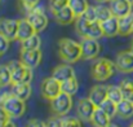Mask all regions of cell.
<instances>
[{
	"instance_id": "d6a6232c",
	"label": "cell",
	"mask_w": 133,
	"mask_h": 127,
	"mask_svg": "<svg viewBox=\"0 0 133 127\" xmlns=\"http://www.w3.org/2000/svg\"><path fill=\"white\" fill-rule=\"evenodd\" d=\"M45 127H63V118H61V116H53L50 118H48V121L45 122Z\"/></svg>"
},
{
	"instance_id": "f546056e",
	"label": "cell",
	"mask_w": 133,
	"mask_h": 127,
	"mask_svg": "<svg viewBox=\"0 0 133 127\" xmlns=\"http://www.w3.org/2000/svg\"><path fill=\"white\" fill-rule=\"evenodd\" d=\"M12 84V71L8 65H0V86Z\"/></svg>"
},
{
	"instance_id": "7bdbcfd3",
	"label": "cell",
	"mask_w": 133,
	"mask_h": 127,
	"mask_svg": "<svg viewBox=\"0 0 133 127\" xmlns=\"http://www.w3.org/2000/svg\"><path fill=\"white\" fill-rule=\"evenodd\" d=\"M131 51L133 52V40H132V43H131Z\"/></svg>"
},
{
	"instance_id": "44dd1931",
	"label": "cell",
	"mask_w": 133,
	"mask_h": 127,
	"mask_svg": "<svg viewBox=\"0 0 133 127\" xmlns=\"http://www.w3.org/2000/svg\"><path fill=\"white\" fill-rule=\"evenodd\" d=\"M133 34V13L119 18V35L127 37Z\"/></svg>"
},
{
	"instance_id": "7c38bea8",
	"label": "cell",
	"mask_w": 133,
	"mask_h": 127,
	"mask_svg": "<svg viewBox=\"0 0 133 127\" xmlns=\"http://www.w3.org/2000/svg\"><path fill=\"white\" fill-rule=\"evenodd\" d=\"M96 105L93 104V101L90 99H82L79 100L78 102V106H76V110H78V116L80 117L82 121H87L90 122L92 117H93V113L96 110Z\"/></svg>"
},
{
	"instance_id": "7402d4cb",
	"label": "cell",
	"mask_w": 133,
	"mask_h": 127,
	"mask_svg": "<svg viewBox=\"0 0 133 127\" xmlns=\"http://www.w3.org/2000/svg\"><path fill=\"white\" fill-rule=\"evenodd\" d=\"M118 116L127 119L131 118L133 116V102L129 100L123 99L119 104H118Z\"/></svg>"
},
{
	"instance_id": "277c9868",
	"label": "cell",
	"mask_w": 133,
	"mask_h": 127,
	"mask_svg": "<svg viewBox=\"0 0 133 127\" xmlns=\"http://www.w3.org/2000/svg\"><path fill=\"white\" fill-rule=\"evenodd\" d=\"M8 68L12 71V83H30L32 79V69L25 66L21 60L10 61Z\"/></svg>"
},
{
	"instance_id": "8992f818",
	"label": "cell",
	"mask_w": 133,
	"mask_h": 127,
	"mask_svg": "<svg viewBox=\"0 0 133 127\" xmlns=\"http://www.w3.org/2000/svg\"><path fill=\"white\" fill-rule=\"evenodd\" d=\"M62 92V86L58 79H56L54 77H49L45 78L42 83V95L46 100H53L54 97H57L59 93Z\"/></svg>"
},
{
	"instance_id": "f1b7e54d",
	"label": "cell",
	"mask_w": 133,
	"mask_h": 127,
	"mask_svg": "<svg viewBox=\"0 0 133 127\" xmlns=\"http://www.w3.org/2000/svg\"><path fill=\"white\" fill-rule=\"evenodd\" d=\"M119 86L122 88L124 99L133 102V81H131V79H123Z\"/></svg>"
},
{
	"instance_id": "f35d334b",
	"label": "cell",
	"mask_w": 133,
	"mask_h": 127,
	"mask_svg": "<svg viewBox=\"0 0 133 127\" xmlns=\"http://www.w3.org/2000/svg\"><path fill=\"white\" fill-rule=\"evenodd\" d=\"M26 127H45V122L40 119H30Z\"/></svg>"
},
{
	"instance_id": "ffe728a7",
	"label": "cell",
	"mask_w": 133,
	"mask_h": 127,
	"mask_svg": "<svg viewBox=\"0 0 133 127\" xmlns=\"http://www.w3.org/2000/svg\"><path fill=\"white\" fill-rule=\"evenodd\" d=\"M10 92L18 99L26 101L31 96V87H30V83H12Z\"/></svg>"
},
{
	"instance_id": "cb8c5ba5",
	"label": "cell",
	"mask_w": 133,
	"mask_h": 127,
	"mask_svg": "<svg viewBox=\"0 0 133 127\" xmlns=\"http://www.w3.org/2000/svg\"><path fill=\"white\" fill-rule=\"evenodd\" d=\"M69 7L72 9L76 17H80L88 9L89 4L88 0H69Z\"/></svg>"
},
{
	"instance_id": "4316f807",
	"label": "cell",
	"mask_w": 133,
	"mask_h": 127,
	"mask_svg": "<svg viewBox=\"0 0 133 127\" xmlns=\"http://www.w3.org/2000/svg\"><path fill=\"white\" fill-rule=\"evenodd\" d=\"M107 99H110L111 101L119 104V102L124 99L120 86H115V84L109 86V89H107Z\"/></svg>"
},
{
	"instance_id": "e575fe53",
	"label": "cell",
	"mask_w": 133,
	"mask_h": 127,
	"mask_svg": "<svg viewBox=\"0 0 133 127\" xmlns=\"http://www.w3.org/2000/svg\"><path fill=\"white\" fill-rule=\"evenodd\" d=\"M63 127H82V122L79 118L67 117V118H63Z\"/></svg>"
},
{
	"instance_id": "ac0fdd59",
	"label": "cell",
	"mask_w": 133,
	"mask_h": 127,
	"mask_svg": "<svg viewBox=\"0 0 133 127\" xmlns=\"http://www.w3.org/2000/svg\"><path fill=\"white\" fill-rule=\"evenodd\" d=\"M53 16H54V20L58 23H61V25H70V23L75 22V20H76L75 13L72 12V9L69 5L65 7V8H62L61 10H58Z\"/></svg>"
},
{
	"instance_id": "30bf717a",
	"label": "cell",
	"mask_w": 133,
	"mask_h": 127,
	"mask_svg": "<svg viewBox=\"0 0 133 127\" xmlns=\"http://www.w3.org/2000/svg\"><path fill=\"white\" fill-rule=\"evenodd\" d=\"M82 44V52H83V58L84 60H92L96 58L101 51V45L97 39L92 38H83L80 42Z\"/></svg>"
},
{
	"instance_id": "60d3db41",
	"label": "cell",
	"mask_w": 133,
	"mask_h": 127,
	"mask_svg": "<svg viewBox=\"0 0 133 127\" xmlns=\"http://www.w3.org/2000/svg\"><path fill=\"white\" fill-rule=\"evenodd\" d=\"M96 1H98V3H106V1H110V0H96Z\"/></svg>"
},
{
	"instance_id": "4dcf8cb0",
	"label": "cell",
	"mask_w": 133,
	"mask_h": 127,
	"mask_svg": "<svg viewBox=\"0 0 133 127\" xmlns=\"http://www.w3.org/2000/svg\"><path fill=\"white\" fill-rule=\"evenodd\" d=\"M96 12H97V20H98L99 22L106 21V20H109L110 17H112V12H111L110 7H105V5H102V4L96 5Z\"/></svg>"
},
{
	"instance_id": "8fae6325",
	"label": "cell",
	"mask_w": 133,
	"mask_h": 127,
	"mask_svg": "<svg viewBox=\"0 0 133 127\" xmlns=\"http://www.w3.org/2000/svg\"><path fill=\"white\" fill-rule=\"evenodd\" d=\"M0 33L6 37L10 42L17 40V34H18V20H12V18H3L0 20Z\"/></svg>"
},
{
	"instance_id": "bcb514c9",
	"label": "cell",
	"mask_w": 133,
	"mask_h": 127,
	"mask_svg": "<svg viewBox=\"0 0 133 127\" xmlns=\"http://www.w3.org/2000/svg\"><path fill=\"white\" fill-rule=\"evenodd\" d=\"M132 125H133V123H132Z\"/></svg>"
},
{
	"instance_id": "74e56055",
	"label": "cell",
	"mask_w": 133,
	"mask_h": 127,
	"mask_svg": "<svg viewBox=\"0 0 133 127\" xmlns=\"http://www.w3.org/2000/svg\"><path fill=\"white\" fill-rule=\"evenodd\" d=\"M10 119V116L8 114V112L3 108V105H0V125L5 123L6 121Z\"/></svg>"
},
{
	"instance_id": "4fadbf2b",
	"label": "cell",
	"mask_w": 133,
	"mask_h": 127,
	"mask_svg": "<svg viewBox=\"0 0 133 127\" xmlns=\"http://www.w3.org/2000/svg\"><path fill=\"white\" fill-rule=\"evenodd\" d=\"M110 9L112 12V16L122 18L132 13V4L128 0H110Z\"/></svg>"
},
{
	"instance_id": "7a4b0ae2",
	"label": "cell",
	"mask_w": 133,
	"mask_h": 127,
	"mask_svg": "<svg viewBox=\"0 0 133 127\" xmlns=\"http://www.w3.org/2000/svg\"><path fill=\"white\" fill-rule=\"evenodd\" d=\"M0 105H3L10 118H19L26 112L25 101L14 96L12 92H4L0 95Z\"/></svg>"
},
{
	"instance_id": "d590c367",
	"label": "cell",
	"mask_w": 133,
	"mask_h": 127,
	"mask_svg": "<svg viewBox=\"0 0 133 127\" xmlns=\"http://www.w3.org/2000/svg\"><path fill=\"white\" fill-rule=\"evenodd\" d=\"M9 45H10V40L0 33V56L9 49Z\"/></svg>"
},
{
	"instance_id": "5b68a950",
	"label": "cell",
	"mask_w": 133,
	"mask_h": 127,
	"mask_svg": "<svg viewBox=\"0 0 133 127\" xmlns=\"http://www.w3.org/2000/svg\"><path fill=\"white\" fill-rule=\"evenodd\" d=\"M72 108V96L61 92L57 97L50 100V109L57 116H66Z\"/></svg>"
},
{
	"instance_id": "e0dca14e",
	"label": "cell",
	"mask_w": 133,
	"mask_h": 127,
	"mask_svg": "<svg viewBox=\"0 0 133 127\" xmlns=\"http://www.w3.org/2000/svg\"><path fill=\"white\" fill-rule=\"evenodd\" d=\"M101 27H102V31H103L105 37L112 38V37L119 34V18L112 16L109 20L102 21L101 22Z\"/></svg>"
},
{
	"instance_id": "9a60e30c",
	"label": "cell",
	"mask_w": 133,
	"mask_h": 127,
	"mask_svg": "<svg viewBox=\"0 0 133 127\" xmlns=\"http://www.w3.org/2000/svg\"><path fill=\"white\" fill-rule=\"evenodd\" d=\"M107 89H109V86L96 84L94 87H92L88 97L93 101L96 106H99L107 99Z\"/></svg>"
},
{
	"instance_id": "9c48e42d",
	"label": "cell",
	"mask_w": 133,
	"mask_h": 127,
	"mask_svg": "<svg viewBox=\"0 0 133 127\" xmlns=\"http://www.w3.org/2000/svg\"><path fill=\"white\" fill-rule=\"evenodd\" d=\"M116 69L122 73H132L133 71V52L129 51H122L116 55L115 60Z\"/></svg>"
},
{
	"instance_id": "3957f363",
	"label": "cell",
	"mask_w": 133,
	"mask_h": 127,
	"mask_svg": "<svg viewBox=\"0 0 133 127\" xmlns=\"http://www.w3.org/2000/svg\"><path fill=\"white\" fill-rule=\"evenodd\" d=\"M116 65L109 58H98L92 65V77L98 82L107 81L116 71Z\"/></svg>"
},
{
	"instance_id": "d6986e66",
	"label": "cell",
	"mask_w": 133,
	"mask_h": 127,
	"mask_svg": "<svg viewBox=\"0 0 133 127\" xmlns=\"http://www.w3.org/2000/svg\"><path fill=\"white\" fill-rule=\"evenodd\" d=\"M110 121L111 118L107 116V113L105 110H102L99 106L96 108L94 113H93V117L90 119L92 125L94 127H107L110 125Z\"/></svg>"
},
{
	"instance_id": "ee69618b",
	"label": "cell",
	"mask_w": 133,
	"mask_h": 127,
	"mask_svg": "<svg viewBox=\"0 0 133 127\" xmlns=\"http://www.w3.org/2000/svg\"><path fill=\"white\" fill-rule=\"evenodd\" d=\"M128 1H129V3H131V4L133 5V0H128Z\"/></svg>"
},
{
	"instance_id": "2e32d148",
	"label": "cell",
	"mask_w": 133,
	"mask_h": 127,
	"mask_svg": "<svg viewBox=\"0 0 133 127\" xmlns=\"http://www.w3.org/2000/svg\"><path fill=\"white\" fill-rule=\"evenodd\" d=\"M34 34H36V30L34 29V26L30 23V21L27 18H22L18 20V34H17V40L22 42L30 37H32Z\"/></svg>"
},
{
	"instance_id": "ab89813d",
	"label": "cell",
	"mask_w": 133,
	"mask_h": 127,
	"mask_svg": "<svg viewBox=\"0 0 133 127\" xmlns=\"http://www.w3.org/2000/svg\"><path fill=\"white\" fill-rule=\"evenodd\" d=\"M0 127H16V125L9 119V121H6L5 123H3V125H0Z\"/></svg>"
},
{
	"instance_id": "8d00e7d4",
	"label": "cell",
	"mask_w": 133,
	"mask_h": 127,
	"mask_svg": "<svg viewBox=\"0 0 133 127\" xmlns=\"http://www.w3.org/2000/svg\"><path fill=\"white\" fill-rule=\"evenodd\" d=\"M19 3H21V5L29 12V10L34 9V8L38 5L39 0H19Z\"/></svg>"
},
{
	"instance_id": "52a82bcc",
	"label": "cell",
	"mask_w": 133,
	"mask_h": 127,
	"mask_svg": "<svg viewBox=\"0 0 133 127\" xmlns=\"http://www.w3.org/2000/svg\"><path fill=\"white\" fill-rule=\"evenodd\" d=\"M26 18L30 21V23L34 26V29L36 30V33L43 31L45 27L48 26V17L44 13V10L42 8H34L31 10L27 12Z\"/></svg>"
},
{
	"instance_id": "6da1fadb",
	"label": "cell",
	"mask_w": 133,
	"mask_h": 127,
	"mask_svg": "<svg viewBox=\"0 0 133 127\" xmlns=\"http://www.w3.org/2000/svg\"><path fill=\"white\" fill-rule=\"evenodd\" d=\"M58 55L65 62H76L83 58L82 44L72 39L63 38L58 42Z\"/></svg>"
},
{
	"instance_id": "ba28073f",
	"label": "cell",
	"mask_w": 133,
	"mask_h": 127,
	"mask_svg": "<svg viewBox=\"0 0 133 127\" xmlns=\"http://www.w3.org/2000/svg\"><path fill=\"white\" fill-rule=\"evenodd\" d=\"M42 51L40 49H21L19 53V60L22 61V64L30 69H35L39 66V64L42 62Z\"/></svg>"
},
{
	"instance_id": "836d02e7",
	"label": "cell",
	"mask_w": 133,
	"mask_h": 127,
	"mask_svg": "<svg viewBox=\"0 0 133 127\" xmlns=\"http://www.w3.org/2000/svg\"><path fill=\"white\" fill-rule=\"evenodd\" d=\"M83 17H84L87 21H89V22H96V21H98V20H97V12H96V7H92V5H89L88 9L84 12Z\"/></svg>"
},
{
	"instance_id": "83f0119b",
	"label": "cell",
	"mask_w": 133,
	"mask_h": 127,
	"mask_svg": "<svg viewBox=\"0 0 133 127\" xmlns=\"http://www.w3.org/2000/svg\"><path fill=\"white\" fill-rule=\"evenodd\" d=\"M99 108H101L102 110H105L110 118H114V117L118 114V104L114 102V101H111L110 99H106V100L99 105Z\"/></svg>"
},
{
	"instance_id": "1f68e13d",
	"label": "cell",
	"mask_w": 133,
	"mask_h": 127,
	"mask_svg": "<svg viewBox=\"0 0 133 127\" xmlns=\"http://www.w3.org/2000/svg\"><path fill=\"white\" fill-rule=\"evenodd\" d=\"M67 5H69V0H49V9L52 14L57 13L58 10H61Z\"/></svg>"
},
{
	"instance_id": "5bb4252c",
	"label": "cell",
	"mask_w": 133,
	"mask_h": 127,
	"mask_svg": "<svg viewBox=\"0 0 133 127\" xmlns=\"http://www.w3.org/2000/svg\"><path fill=\"white\" fill-rule=\"evenodd\" d=\"M52 77H54L56 79H58L61 83L75 77V70L71 65H67V64H61L58 66H56L52 71Z\"/></svg>"
},
{
	"instance_id": "b9f144b4",
	"label": "cell",
	"mask_w": 133,
	"mask_h": 127,
	"mask_svg": "<svg viewBox=\"0 0 133 127\" xmlns=\"http://www.w3.org/2000/svg\"><path fill=\"white\" fill-rule=\"evenodd\" d=\"M107 127H118V126H116V125H112V123H110V125H109Z\"/></svg>"
},
{
	"instance_id": "484cf974",
	"label": "cell",
	"mask_w": 133,
	"mask_h": 127,
	"mask_svg": "<svg viewBox=\"0 0 133 127\" xmlns=\"http://www.w3.org/2000/svg\"><path fill=\"white\" fill-rule=\"evenodd\" d=\"M40 44H42V40H40V37L36 34H34L32 37L25 39L21 42V47L22 49H39L40 48Z\"/></svg>"
},
{
	"instance_id": "603a6c76",
	"label": "cell",
	"mask_w": 133,
	"mask_h": 127,
	"mask_svg": "<svg viewBox=\"0 0 133 127\" xmlns=\"http://www.w3.org/2000/svg\"><path fill=\"white\" fill-rule=\"evenodd\" d=\"M90 25H92V22L87 21L83 16L76 17V20H75V29H76L78 34H79L82 38H87V37H88Z\"/></svg>"
},
{
	"instance_id": "d4e9b609",
	"label": "cell",
	"mask_w": 133,
	"mask_h": 127,
	"mask_svg": "<svg viewBox=\"0 0 133 127\" xmlns=\"http://www.w3.org/2000/svg\"><path fill=\"white\" fill-rule=\"evenodd\" d=\"M61 86H62V92L69 93V95H71V96H74V95L78 92V88H79V83H78V81H76V77H72V78H70V79L62 82Z\"/></svg>"
},
{
	"instance_id": "f6af8a7d",
	"label": "cell",
	"mask_w": 133,
	"mask_h": 127,
	"mask_svg": "<svg viewBox=\"0 0 133 127\" xmlns=\"http://www.w3.org/2000/svg\"><path fill=\"white\" fill-rule=\"evenodd\" d=\"M129 127H133V125H131V126H129Z\"/></svg>"
}]
</instances>
